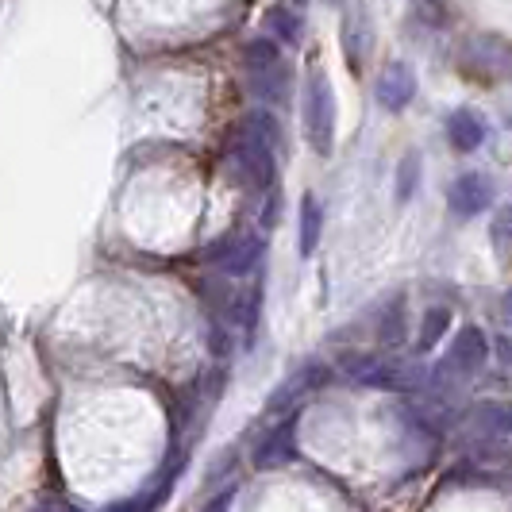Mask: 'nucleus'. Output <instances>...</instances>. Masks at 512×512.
I'll list each match as a JSON object with an SVG mask.
<instances>
[{
    "label": "nucleus",
    "mask_w": 512,
    "mask_h": 512,
    "mask_svg": "<svg viewBox=\"0 0 512 512\" xmlns=\"http://www.w3.org/2000/svg\"><path fill=\"white\" fill-rule=\"evenodd\" d=\"M266 27L274 31L278 43H301V12L289 8L285 0L274 4V8H266Z\"/></svg>",
    "instance_id": "4468645a"
},
{
    "label": "nucleus",
    "mask_w": 512,
    "mask_h": 512,
    "mask_svg": "<svg viewBox=\"0 0 512 512\" xmlns=\"http://www.w3.org/2000/svg\"><path fill=\"white\" fill-rule=\"evenodd\" d=\"M328 4H343V0H328Z\"/></svg>",
    "instance_id": "393cba45"
},
{
    "label": "nucleus",
    "mask_w": 512,
    "mask_h": 512,
    "mask_svg": "<svg viewBox=\"0 0 512 512\" xmlns=\"http://www.w3.org/2000/svg\"><path fill=\"white\" fill-rule=\"evenodd\" d=\"M239 135L255 139V143L270 147V151H278V147H282V124H278V116H274L270 108H255V112H247V120H243Z\"/></svg>",
    "instance_id": "ddd939ff"
},
{
    "label": "nucleus",
    "mask_w": 512,
    "mask_h": 512,
    "mask_svg": "<svg viewBox=\"0 0 512 512\" xmlns=\"http://www.w3.org/2000/svg\"><path fill=\"white\" fill-rule=\"evenodd\" d=\"M474 428H478V436L486 439L512 436V405H505V401H482L478 412H474Z\"/></svg>",
    "instance_id": "f8f14e48"
},
{
    "label": "nucleus",
    "mask_w": 512,
    "mask_h": 512,
    "mask_svg": "<svg viewBox=\"0 0 512 512\" xmlns=\"http://www.w3.org/2000/svg\"><path fill=\"white\" fill-rule=\"evenodd\" d=\"M370 47H374V31L366 24V12H347V20H343V51H347L355 70L362 66V58L370 54Z\"/></svg>",
    "instance_id": "9b49d317"
},
{
    "label": "nucleus",
    "mask_w": 512,
    "mask_h": 512,
    "mask_svg": "<svg viewBox=\"0 0 512 512\" xmlns=\"http://www.w3.org/2000/svg\"><path fill=\"white\" fill-rule=\"evenodd\" d=\"M231 158H235L239 178L247 181L251 189H270L274 178H278L274 151H270V147H262V143H255V139H247V135H235V143H231Z\"/></svg>",
    "instance_id": "20e7f679"
},
{
    "label": "nucleus",
    "mask_w": 512,
    "mask_h": 512,
    "mask_svg": "<svg viewBox=\"0 0 512 512\" xmlns=\"http://www.w3.org/2000/svg\"><path fill=\"white\" fill-rule=\"evenodd\" d=\"M320 228H324V208H320V201H316L312 193H305V197H301V255L305 258L316 251Z\"/></svg>",
    "instance_id": "2eb2a0df"
},
{
    "label": "nucleus",
    "mask_w": 512,
    "mask_h": 512,
    "mask_svg": "<svg viewBox=\"0 0 512 512\" xmlns=\"http://www.w3.org/2000/svg\"><path fill=\"white\" fill-rule=\"evenodd\" d=\"M509 231H512V212H509V208H505V212L497 216V224H493V239H505Z\"/></svg>",
    "instance_id": "4be33fe9"
},
{
    "label": "nucleus",
    "mask_w": 512,
    "mask_h": 512,
    "mask_svg": "<svg viewBox=\"0 0 512 512\" xmlns=\"http://www.w3.org/2000/svg\"><path fill=\"white\" fill-rule=\"evenodd\" d=\"M412 8H416V16H420L428 27H443L447 20H451L447 0H412Z\"/></svg>",
    "instance_id": "412c9836"
},
{
    "label": "nucleus",
    "mask_w": 512,
    "mask_h": 512,
    "mask_svg": "<svg viewBox=\"0 0 512 512\" xmlns=\"http://www.w3.org/2000/svg\"><path fill=\"white\" fill-rule=\"evenodd\" d=\"M343 370L362 385H374V389H405L409 374L397 359H385V355H347Z\"/></svg>",
    "instance_id": "39448f33"
},
{
    "label": "nucleus",
    "mask_w": 512,
    "mask_h": 512,
    "mask_svg": "<svg viewBox=\"0 0 512 512\" xmlns=\"http://www.w3.org/2000/svg\"><path fill=\"white\" fill-rule=\"evenodd\" d=\"M285 4H289V8H297V12H305V4H308V0H285Z\"/></svg>",
    "instance_id": "5701e85b"
},
{
    "label": "nucleus",
    "mask_w": 512,
    "mask_h": 512,
    "mask_svg": "<svg viewBox=\"0 0 512 512\" xmlns=\"http://www.w3.org/2000/svg\"><path fill=\"white\" fill-rule=\"evenodd\" d=\"M258 262H262V239L258 235H239V239H231V247L220 255V270L228 278H243V274L258 270Z\"/></svg>",
    "instance_id": "9d476101"
},
{
    "label": "nucleus",
    "mask_w": 512,
    "mask_h": 512,
    "mask_svg": "<svg viewBox=\"0 0 512 512\" xmlns=\"http://www.w3.org/2000/svg\"><path fill=\"white\" fill-rule=\"evenodd\" d=\"M305 135L316 154H328L335 143V93L332 81L312 70L305 85Z\"/></svg>",
    "instance_id": "f257e3e1"
},
{
    "label": "nucleus",
    "mask_w": 512,
    "mask_h": 512,
    "mask_svg": "<svg viewBox=\"0 0 512 512\" xmlns=\"http://www.w3.org/2000/svg\"><path fill=\"white\" fill-rule=\"evenodd\" d=\"M505 305H509V312H512V289H509V297H505Z\"/></svg>",
    "instance_id": "b1692460"
},
{
    "label": "nucleus",
    "mask_w": 512,
    "mask_h": 512,
    "mask_svg": "<svg viewBox=\"0 0 512 512\" xmlns=\"http://www.w3.org/2000/svg\"><path fill=\"white\" fill-rule=\"evenodd\" d=\"M416 181H420V154L412 151L401 158V170H397V201H401V205H409L412 201Z\"/></svg>",
    "instance_id": "6ab92c4d"
},
{
    "label": "nucleus",
    "mask_w": 512,
    "mask_h": 512,
    "mask_svg": "<svg viewBox=\"0 0 512 512\" xmlns=\"http://www.w3.org/2000/svg\"><path fill=\"white\" fill-rule=\"evenodd\" d=\"M378 104L389 112H405L416 97V74H412L409 62H389L382 74H378Z\"/></svg>",
    "instance_id": "6e6552de"
},
{
    "label": "nucleus",
    "mask_w": 512,
    "mask_h": 512,
    "mask_svg": "<svg viewBox=\"0 0 512 512\" xmlns=\"http://www.w3.org/2000/svg\"><path fill=\"white\" fill-rule=\"evenodd\" d=\"M447 205L459 220H470L478 212H486L493 205V181L486 174H462V178L451 181L447 189Z\"/></svg>",
    "instance_id": "0eeeda50"
},
{
    "label": "nucleus",
    "mask_w": 512,
    "mask_h": 512,
    "mask_svg": "<svg viewBox=\"0 0 512 512\" xmlns=\"http://www.w3.org/2000/svg\"><path fill=\"white\" fill-rule=\"evenodd\" d=\"M328 378H332V370H328L324 362H305V366H297V370H293V374L274 389V397H270L266 412H270V416L293 412L301 401H308L312 393H320V389L328 385Z\"/></svg>",
    "instance_id": "f03ea898"
},
{
    "label": "nucleus",
    "mask_w": 512,
    "mask_h": 512,
    "mask_svg": "<svg viewBox=\"0 0 512 512\" xmlns=\"http://www.w3.org/2000/svg\"><path fill=\"white\" fill-rule=\"evenodd\" d=\"M451 328V308H428L424 312V320H420V339H416V351L424 355V351H432L443 332Z\"/></svg>",
    "instance_id": "dca6fc26"
},
{
    "label": "nucleus",
    "mask_w": 512,
    "mask_h": 512,
    "mask_svg": "<svg viewBox=\"0 0 512 512\" xmlns=\"http://www.w3.org/2000/svg\"><path fill=\"white\" fill-rule=\"evenodd\" d=\"M243 54H247V66L251 70H266V66H278L282 62V43L278 39H251Z\"/></svg>",
    "instance_id": "a211bd4d"
},
{
    "label": "nucleus",
    "mask_w": 512,
    "mask_h": 512,
    "mask_svg": "<svg viewBox=\"0 0 512 512\" xmlns=\"http://www.w3.org/2000/svg\"><path fill=\"white\" fill-rule=\"evenodd\" d=\"M486 120L474 112V108H455L451 116H447V139H451V147L462 154L478 151L482 143H486Z\"/></svg>",
    "instance_id": "1a4fd4ad"
},
{
    "label": "nucleus",
    "mask_w": 512,
    "mask_h": 512,
    "mask_svg": "<svg viewBox=\"0 0 512 512\" xmlns=\"http://www.w3.org/2000/svg\"><path fill=\"white\" fill-rule=\"evenodd\" d=\"M282 85H285L282 62H278V66H266V70H255V93H262V97H270V101L285 97Z\"/></svg>",
    "instance_id": "aec40b11"
},
{
    "label": "nucleus",
    "mask_w": 512,
    "mask_h": 512,
    "mask_svg": "<svg viewBox=\"0 0 512 512\" xmlns=\"http://www.w3.org/2000/svg\"><path fill=\"white\" fill-rule=\"evenodd\" d=\"M378 335H382L385 347H401V343H405V335H409V324H405V301H401V297H393V301H389Z\"/></svg>",
    "instance_id": "f3484780"
},
{
    "label": "nucleus",
    "mask_w": 512,
    "mask_h": 512,
    "mask_svg": "<svg viewBox=\"0 0 512 512\" xmlns=\"http://www.w3.org/2000/svg\"><path fill=\"white\" fill-rule=\"evenodd\" d=\"M297 409L285 412L282 424H274V428H266V436L258 439L255 447V466L258 470H278L285 462H293L297 455Z\"/></svg>",
    "instance_id": "423d86ee"
},
{
    "label": "nucleus",
    "mask_w": 512,
    "mask_h": 512,
    "mask_svg": "<svg viewBox=\"0 0 512 512\" xmlns=\"http://www.w3.org/2000/svg\"><path fill=\"white\" fill-rule=\"evenodd\" d=\"M486 359H489L486 332H482L478 324H466V328H459V335L451 339V351H447V359H443L439 378H470V374L482 370Z\"/></svg>",
    "instance_id": "7ed1b4c3"
}]
</instances>
